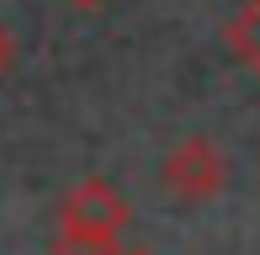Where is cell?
<instances>
[{"label":"cell","instance_id":"obj_1","mask_svg":"<svg viewBox=\"0 0 260 255\" xmlns=\"http://www.w3.org/2000/svg\"><path fill=\"white\" fill-rule=\"evenodd\" d=\"M127 224H133V202L122 197L112 176H80L69 181L64 197L53 207V229H69V234H96V239H122Z\"/></svg>","mask_w":260,"mask_h":255},{"label":"cell","instance_id":"obj_2","mask_svg":"<svg viewBox=\"0 0 260 255\" xmlns=\"http://www.w3.org/2000/svg\"><path fill=\"white\" fill-rule=\"evenodd\" d=\"M223 181H229V165H223L218 144L202 138V133H186L181 144L159 160V186L170 192L175 202H186V207L212 202V197L223 192Z\"/></svg>","mask_w":260,"mask_h":255},{"label":"cell","instance_id":"obj_3","mask_svg":"<svg viewBox=\"0 0 260 255\" xmlns=\"http://www.w3.org/2000/svg\"><path fill=\"white\" fill-rule=\"evenodd\" d=\"M223 48L234 53V64L260 75V0H239V11L223 21Z\"/></svg>","mask_w":260,"mask_h":255},{"label":"cell","instance_id":"obj_4","mask_svg":"<svg viewBox=\"0 0 260 255\" xmlns=\"http://www.w3.org/2000/svg\"><path fill=\"white\" fill-rule=\"evenodd\" d=\"M122 239H96V234H69V229H53L48 255H117Z\"/></svg>","mask_w":260,"mask_h":255},{"label":"cell","instance_id":"obj_5","mask_svg":"<svg viewBox=\"0 0 260 255\" xmlns=\"http://www.w3.org/2000/svg\"><path fill=\"white\" fill-rule=\"evenodd\" d=\"M11 53H16V43H11V32L0 27V75H6V69H11Z\"/></svg>","mask_w":260,"mask_h":255},{"label":"cell","instance_id":"obj_6","mask_svg":"<svg viewBox=\"0 0 260 255\" xmlns=\"http://www.w3.org/2000/svg\"><path fill=\"white\" fill-rule=\"evenodd\" d=\"M117 255H159V250H149V245H138V239H127V245H117Z\"/></svg>","mask_w":260,"mask_h":255},{"label":"cell","instance_id":"obj_7","mask_svg":"<svg viewBox=\"0 0 260 255\" xmlns=\"http://www.w3.org/2000/svg\"><path fill=\"white\" fill-rule=\"evenodd\" d=\"M64 6H75V11H96V6H106V0H64Z\"/></svg>","mask_w":260,"mask_h":255}]
</instances>
